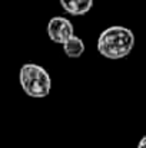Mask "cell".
Segmentation results:
<instances>
[{
    "label": "cell",
    "instance_id": "5b68a950",
    "mask_svg": "<svg viewBox=\"0 0 146 148\" xmlns=\"http://www.w3.org/2000/svg\"><path fill=\"white\" fill-rule=\"evenodd\" d=\"M62 46H63L65 55H66L67 58H72V59L80 58V56L85 53V49H86L85 42H83L79 36H76V35H73L72 38H69Z\"/></svg>",
    "mask_w": 146,
    "mask_h": 148
},
{
    "label": "cell",
    "instance_id": "7a4b0ae2",
    "mask_svg": "<svg viewBox=\"0 0 146 148\" xmlns=\"http://www.w3.org/2000/svg\"><path fill=\"white\" fill-rule=\"evenodd\" d=\"M19 84L23 92L30 98H46L52 91V78L49 72L37 63H24L19 71Z\"/></svg>",
    "mask_w": 146,
    "mask_h": 148
},
{
    "label": "cell",
    "instance_id": "3957f363",
    "mask_svg": "<svg viewBox=\"0 0 146 148\" xmlns=\"http://www.w3.org/2000/svg\"><path fill=\"white\" fill-rule=\"evenodd\" d=\"M75 35L73 23L63 16H54L48 23V36L53 43L63 45L69 38Z\"/></svg>",
    "mask_w": 146,
    "mask_h": 148
},
{
    "label": "cell",
    "instance_id": "6da1fadb",
    "mask_svg": "<svg viewBox=\"0 0 146 148\" xmlns=\"http://www.w3.org/2000/svg\"><path fill=\"white\" fill-rule=\"evenodd\" d=\"M96 48L106 59H123L129 56L135 48V35L129 27L120 25L109 26L99 35Z\"/></svg>",
    "mask_w": 146,
    "mask_h": 148
},
{
    "label": "cell",
    "instance_id": "8992f818",
    "mask_svg": "<svg viewBox=\"0 0 146 148\" xmlns=\"http://www.w3.org/2000/svg\"><path fill=\"white\" fill-rule=\"evenodd\" d=\"M138 148H146V135L145 137H142V138L139 140V143H138Z\"/></svg>",
    "mask_w": 146,
    "mask_h": 148
},
{
    "label": "cell",
    "instance_id": "277c9868",
    "mask_svg": "<svg viewBox=\"0 0 146 148\" xmlns=\"http://www.w3.org/2000/svg\"><path fill=\"white\" fill-rule=\"evenodd\" d=\"M63 10L72 16H83L93 7L95 0H59Z\"/></svg>",
    "mask_w": 146,
    "mask_h": 148
}]
</instances>
